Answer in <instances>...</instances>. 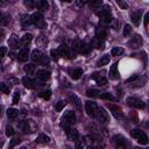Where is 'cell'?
Here are the masks:
<instances>
[{
    "label": "cell",
    "instance_id": "obj_1",
    "mask_svg": "<svg viewBox=\"0 0 149 149\" xmlns=\"http://www.w3.org/2000/svg\"><path fill=\"white\" fill-rule=\"evenodd\" d=\"M74 122H76V114H74V112H72V111H66V112L63 114L62 119H61V127L65 130V129L70 128Z\"/></svg>",
    "mask_w": 149,
    "mask_h": 149
},
{
    "label": "cell",
    "instance_id": "obj_2",
    "mask_svg": "<svg viewBox=\"0 0 149 149\" xmlns=\"http://www.w3.org/2000/svg\"><path fill=\"white\" fill-rule=\"evenodd\" d=\"M98 16L101 19V21L102 22H105V23H109V22H112L113 21V17H112V14H111V8H109V6H102L101 8H100V10L98 12Z\"/></svg>",
    "mask_w": 149,
    "mask_h": 149
},
{
    "label": "cell",
    "instance_id": "obj_3",
    "mask_svg": "<svg viewBox=\"0 0 149 149\" xmlns=\"http://www.w3.org/2000/svg\"><path fill=\"white\" fill-rule=\"evenodd\" d=\"M130 135L140 143V144H142V146H146L147 143H148V136L146 135V133L143 132V130H140V129H133L132 132H130Z\"/></svg>",
    "mask_w": 149,
    "mask_h": 149
},
{
    "label": "cell",
    "instance_id": "obj_4",
    "mask_svg": "<svg viewBox=\"0 0 149 149\" xmlns=\"http://www.w3.org/2000/svg\"><path fill=\"white\" fill-rule=\"evenodd\" d=\"M31 21H33V24H35V26H36L37 28H40V29H43V28H45V26H47L43 15H42L40 12H36V13H34V14L31 15Z\"/></svg>",
    "mask_w": 149,
    "mask_h": 149
},
{
    "label": "cell",
    "instance_id": "obj_5",
    "mask_svg": "<svg viewBox=\"0 0 149 149\" xmlns=\"http://www.w3.org/2000/svg\"><path fill=\"white\" fill-rule=\"evenodd\" d=\"M98 106L93 101H86L85 102V112L90 118H95L98 113Z\"/></svg>",
    "mask_w": 149,
    "mask_h": 149
},
{
    "label": "cell",
    "instance_id": "obj_6",
    "mask_svg": "<svg viewBox=\"0 0 149 149\" xmlns=\"http://www.w3.org/2000/svg\"><path fill=\"white\" fill-rule=\"evenodd\" d=\"M113 143L115 144V147L118 149H127L129 147V143L128 141L122 136V135H115L113 139H112Z\"/></svg>",
    "mask_w": 149,
    "mask_h": 149
},
{
    "label": "cell",
    "instance_id": "obj_7",
    "mask_svg": "<svg viewBox=\"0 0 149 149\" xmlns=\"http://www.w3.org/2000/svg\"><path fill=\"white\" fill-rule=\"evenodd\" d=\"M22 129L24 130V133H29L33 134L37 130V125L33 119H28L22 123Z\"/></svg>",
    "mask_w": 149,
    "mask_h": 149
},
{
    "label": "cell",
    "instance_id": "obj_8",
    "mask_svg": "<svg viewBox=\"0 0 149 149\" xmlns=\"http://www.w3.org/2000/svg\"><path fill=\"white\" fill-rule=\"evenodd\" d=\"M126 102H127V105H129L130 107H134V108H137V109H143V108L146 107V104H144L141 99L135 98V97H129V98H127Z\"/></svg>",
    "mask_w": 149,
    "mask_h": 149
},
{
    "label": "cell",
    "instance_id": "obj_9",
    "mask_svg": "<svg viewBox=\"0 0 149 149\" xmlns=\"http://www.w3.org/2000/svg\"><path fill=\"white\" fill-rule=\"evenodd\" d=\"M91 78H92V79H94V80H95V83H97L99 86H104V85H106V84H107V79H106V77H105V72H104V71L92 73Z\"/></svg>",
    "mask_w": 149,
    "mask_h": 149
},
{
    "label": "cell",
    "instance_id": "obj_10",
    "mask_svg": "<svg viewBox=\"0 0 149 149\" xmlns=\"http://www.w3.org/2000/svg\"><path fill=\"white\" fill-rule=\"evenodd\" d=\"M108 108H109L112 115H113L115 119L121 120V119L123 118V112H122L121 107H119L118 105H115V104H111V105H108Z\"/></svg>",
    "mask_w": 149,
    "mask_h": 149
},
{
    "label": "cell",
    "instance_id": "obj_11",
    "mask_svg": "<svg viewBox=\"0 0 149 149\" xmlns=\"http://www.w3.org/2000/svg\"><path fill=\"white\" fill-rule=\"evenodd\" d=\"M128 45L133 49H137L142 45V36L141 35H134V37L130 38V41L128 42Z\"/></svg>",
    "mask_w": 149,
    "mask_h": 149
},
{
    "label": "cell",
    "instance_id": "obj_12",
    "mask_svg": "<svg viewBox=\"0 0 149 149\" xmlns=\"http://www.w3.org/2000/svg\"><path fill=\"white\" fill-rule=\"evenodd\" d=\"M65 133H66V136H68V139L70 140V141H72V142H76V141H78V139H79V133H78V130L76 129V128H68V129H65Z\"/></svg>",
    "mask_w": 149,
    "mask_h": 149
},
{
    "label": "cell",
    "instance_id": "obj_13",
    "mask_svg": "<svg viewBox=\"0 0 149 149\" xmlns=\"http://www.w3.org/2000/svg\"><path fill=\"white\" fill-rule=\"evenodd\" d=\"M95 118L98 119V121H99L100 123L106 125V123L108 122V114H107V112L105 111V108H99Z\"/></svg>",
    "mask_w": 149,
    "mask_h": 149
},
{
    "label": "cell",
    "instance_id": "obj_14",
    "mask_svg": "<svg viewBox=\"0 0 149 149\" xmlns=\"http://www.w3.org/2000/svg\"><path fill=\"white\" fill-rule=\"evenodd\" d=\"M8 45L12 48V49H19L21 45H22V42H21V40H19V37L16 36V35H12L10 37H9V40H8Z\"/></svg>",
    "mask_w": 149,
    "mask_h": 149
},
{
    "label": "cell",
    "instance_id": "obj_15",
    "mask_svg": "<svg viewBox=\"0 0 149 149\" xmlns=\"http://www.w3.org/2000/svg\"><path fill=\"white\" fill-rule=\"evenodd\" d=\"M50 74H51L50 71L44 70V69L37 70V72H36V77H37V79L41 80V81H47V80H49V79H50Z\"/></svg>",
    "mask_w": 149,
    "mask_h": 149
},
{
    "label": "cell",
    "instance_id": "obj_16",
    "mask_svg": "<svg viewBox=\"0 0 149 149\" xmlns=\"http://www.w3.org/2000/svg\"><path fill=\"white\" fill-rule=\"evenodd\" d=\"M108 77H109V79H112V80H116V79H119V70H118V63H113L112 64V66H111V69H109V72H108Z\"/></svg>",
    "mask_w": 149,
    "mask_h": 149
},
{
    "label": "cell",
    "instance_id": "obj_17",
    "mask_svg": "<svg viewBox=\"0 0 149 149\" xmlns=\"http://www.w3.org/2000/svg\"><path fill=\"white\" fill-rule=\"evenodd\" d=\"M81 45V41L79 40H74L70 47V51H71V57H76L77 54H79V49Z\"/></svg>",
    "mask_w": 149,
    "mask_h": 149
},
{
    "label": "cell",
    "instance_id": "obj_18",
    "mask_svg": "<svg viewBox=\"0 0 149 149\" xmlns=\"http://www.w3.org/2000/svg\"><path fill=\"white\" fill-rule=\"evenodd\" d=\"M58 52H59V56L63 57V58H71V51H70V48L65 44H62L59 48H58Z\"/></svg>",
    "mask_w": 149,
    "mask_h": 149
},
{
    "label": "cell",
    "instance_id": "obj_19",
    "mask_svg": "<svg viewBox=\"0 0 149 149\" xmlns=\"http://www.w3.org/2000/svg\"><path fill=\"white\" fill-rule=\"evenodd\" d=\"M16 56H17V59H19V61H21V62H27L28 58L30 57V56H29V48H22V49L19 51V54H17Z\"/></svg>",
    "mask_w": 149,
    "mask_h": 149
},
{
    "label": "cell",
    "instance_id": "obj_20",
    "mask_svg": "<svg viewBox=\"0 0 149 149\" xmlns=\"http://www.w3.org/2000/svg\"><path fill=\"white\" fill-rule=\"evenodd\" d=\"M43 56H44V55H43V52H42L41 50H38V49H34V50L31 51L30 58H31L33 62H35V63H41Z\"/></svg>",
    "mask_w": 149,
    "mask_h": 149
},
{
    "label": "cell",
    "instance_id": "obj_21",
    "mask_svg": "<svg viewBox=\"0 0 149 149\" xmlns=\"http://www.w3.org/2000/svg\"><path fill=\"white\" fill-rule=\"evenodd\" d=\"M22 84L24 85V87L30 88V90H33V88L36 87V81L34 79H31L29 76H26V77L22 78Z\"/></svg>",
    "mask_w": 149,
    "mask_h": 149
},
{
    "label": "cell",
    "instance_id": "obj_22",
    "mask_svg": "<svg viewBox=\"0 0 149 149\" xmlns=\"http://www.w3.org/2000/svg\"><path fill=\"white\" fill-rule=\"evenodd\" d=\"M68 73H69V76H70L72 79L77 80V79H79V78L81 77V74H83V70L79 69V68H76V69H69Z\"/></svg>",
    "mask_w": 149,
    "mask_h": 149
},
{
    "label": "cell",
    "instance_id": "obj_23",
    "mask_svg": "<svg viewBox=\"0 0 149 149\" xmlns=\"http://www.w3.org/2000/svg\"><path fill=\"white\" fill-rule=\"evenodd\" d=\"M132 22L134 23V26H139L140 24V20L142 17V10L141 9H137V10H134L132 13Z\"/></svg>",
    "mask_w": 149,
    "mask_h": 149
},
{
    "label": "cell",
    "instance_id": "obj_24",
    "mask_svg": "<svg viewBox=\"0 0 149 149\" xmlns=\"http://www.w3.org/2000/svg\"><path fill=\"white\" fill-rule=\"evenodd\" d=\"M106 36H107V30H106V28H105V27H101V24H99V27L97 28L95 38H99V40L104 41Z\"/></svg>",
    "mask_w": 149,
    "mask_h": 149
},
{
    "label": "cell",
    "instance_id": "obj_25",
    "mask_svg": "<svg viewBox=\"0 0 149 149\" xmlns=\"http://www.w3.org/2000/svg\"><path fill=\"white\" fill-rule=\"evenodd\" d=\"M20 22H21V26H22L23 28H29V26L33 23V21H31V16H29L28 14H23V15L21 16Z\"/></svg>",
    "mask_w": 149,
    "mask_h": 149
},
{
    "label": "cell",
    "instance_id": "obj_26",
    "mask_svg": "<svg viewBox=\"0 0 149 149\" xmlns=\"http://www.w3.org/2000/svg\"><path fill=\"white\" fill-rule=\"evenodd\" d=\"M146 81H147V74H143V76L139 77V78H137V79L132 84V87H134V88L142 87V86L146 84Z\"/></svg>",
    "mask_w": 149,
    "mask_h": 149
},
{
    "label": "cell",
    "instance_id": "obj_27",
    "mask_svg": "<svg viewBox=\"0 0 149 149\" xmlns=\"http://www.w3.org/2000/svg\"><path fill=\"white\" fill-rule=\"evenodd\" d=\"M70 100H71V102L73 104V106H74L78 111H81V101H80V99L78 98V95L71 94V95H70Z\"/></svg>",
    "mask_w": 149,
    "mask_h": 149
},
{
    "label": "cell",
    "instance_id": "obj_28",
    "mask_svg": "<svg viewBox=\"0 0 149 149\" xmlns=\"http://www.w3.org/2000/svg\"><path fill=\"white\" fill-rule=\"evenodd\" d=\"M48 2L45 1V0H37V1H35V7L38 9V10H41V12H43V10H47L48 9Z\"/></svg>",
    "mask_w": 149,
    "mask_h": 149
},
{
    "label": "cell",
    "instance_id": "obj_29",
    "mask_svg": "<svg viewBox=\"0 0 149 149\" xmlns=\"http://www.w3.org/2000/svg\"><path fill=\"white\" fill-rule=\"evenodd\" d=\"M91 49H92V47H91L90 44H87V43H85V42H81V45H80V49H79V54H81V55H87V54H90Z\"/></svg>",
    "mask_w": 149,
    "mask_h": 149
},
{
    "label": "cell",
    "instance_id": "obj_30",
    "mask_svg": "<svg viewBox=\"0 0 149 149\" xmlns=\"http://www.w3.org/2000/svg\"><path fill=\"white\" fill-rule=\"evenodd\" d=\"M35 141H36L37 143H49V142H50V137H49L48 135L41 133V134L37 135V137H36Z\"/></svg>",
    "mask_w": 149,
    "mask_h": 149
},
{
    "label": "cell",
    "instance_id": "obj_31",
    "mask_svg": "<svg viewBox=\"0 0 149 149\" xmlns=\"http://www.w3.org/2000/svg\"><path fill=\"white\" fill-rule=\"evenodd\" d=\"M23 71H24L28 76L34 74V73H35V71H36V66H35L34 64H27V65H24Z\"/></svg>",
    "mask_w": 149,
    "mask_h": 149
},
{
    "label": "cell",
    "instance_id": "obj_32",
    "mask_svg": "<svg viewBox=\"0 0 149 149\" xmlns=\"http://www.w3.org/2000/svg\"><path fill=\"white\" fill-rule=\"evenodd\" d=\"M31 41H33V35H31L30 33H27V34H24V35L21 37V42H22L23 45L29 44Z\"/></svg>",
    "mask_w": 149,
    "mask_h": 149
},
{
    "label": "cell",
    "instance_id": "obj_33",
    "mask_svg": "<svg viewBox=\"0 0 149 149\" xmlns=\"http://www.w3.org/2000/svg\"><path fill=\"white\" fill-rule=\"evenodd\" d=\"M109 61H111V57H109V55H104L99 61H98V63H97V65L98 66H104V65H106V64H108L109 63Z\"/></svg>",
    "mask_w": 149,
    "mask_h": 149
},
{
    "label": "cell",
    "instance_id": "obj_34",
    "mask_svg": "<svg viewBox=\"0 0 149 149\" xmlns=\"http://www.w3.org/2000/svg\"><path fill=\"white\" fill-rule=\"evenodd\" d=\"M47 42H48V38H47L44 35H40V36H37V37H36V44H37V45H40V47L45 45V44H47Z\"/></svg>",
    "mask_w": 149,
    "mask_h": 149
},
{
    "label": "cell",
    "instance_id": "obj_35",
    "mask_svg": "<svg viewBox=\"0 0 149 149\" xmlns=\"http://www.w3.org/2000/svg\"><path fill=\"white\" fill-rule=\"evenodd\" d=\"M100 93H101V92H99L98 90H93V88H90V90L86 91V95L90 97V98H97V97L99 98Z\"/></svg>",
    "mask_w": 149,
    "mask_h": 149
},
{
    "label": "cell",
    "instance_id": "obj_36",
    "mask_svg": "<svg viewBox=\"0 0 149 149\" xmlns=\"http://www.w3.org/2000/svg\"><path fill=\"white\" fill-rule=\"evenodd\" d=\"M17 114H19V111L15 109V108H8V109H7V116H8L10 120L15 119V118L17 116Z\"/></svg>",
    "mask_w": 149,
    "mask_h": 149
},
{
    "label": "cell",
    "instance_id": "obj_37",
    "mask_svg": "<svg viewBox=\"0 0 149 149\" xmlns=\"http://www.w3.org/2000/svg\"><path fill=\"white\" fill-rule=\"evenodd\" d=\"M92 45L93 47H95L97 49H104L105 47V43H104V41H101V40H99V38H94L93 40V42H92Z\"/></svg>",
    "mask_w": 149,
    "mask_h": 149
},
{
    "label": "cell",
    "instance_id": "obj_38",
    "mask_svg": "<svg viewBox=\"0 0 149 149\" xmlns=\"http://www.w3.org/2000/svg\"><path fill=\"white\" fill-rule=\"evenodd\" d=\"M10 22V15L9 14H1V24L2 26H7Z\"/></svg>",
    "mask_w": 149,
    "mask_h": 149
},
{
    "label": "cell",
    "instance_id": "obj_39",
    "mask_svg": "<svg viewBox=\"0 0 149 149\" xmlns=\"http://www.w3.org/2000/svg\"><path fill=\"white\" fill-rule=\"evenodd\" d=\"M65 105H66V102H65L64 100H58V101L55 104V109H56V112H61V111L65 107Z\"/></svg>",
    "mask_w": 149,
    "mask_h": 149
},
{
    "label": "cell",
    "instance_id": "obj_40",
    "mask_svg": "<svg viewBox=\"0 0 149 149\" xmlns=\"http://www.w3.org/2000/svg\"><path fill=\"white\" fill-rule=\"evenodd\" d=\"M122 52H123V49H122L121 47H114V48L111 50V55H112V56H120Z\"/></svg>",
    "mask_w": 149,
    "mask_h": 149
},
{
    "label": "cell",
    "instance_id": "obj_41",
    "mask_svg": "<svg viewBox=\"0 0 149 149\" xmlns=\"http://www.w3.org/2000/svg\"><path fill=\"white\" fill-rule=\"evenodd\" d=\"M38 97L43 98L44 100H49V99H50V97H51V91H50V90H45V91H43V92L38 93Z\"/></svg>",
    "mask_w": 149,
    "mask_h": 149
},
{
    "label": "cell",
    "instance_id": "obj_42",
    "mask_svg": "<svg viewBox=\"0 0 149 149\" xmlns=\"http://www.w3.org/2000/svg\"><path fill=\"white\" fill-rule=\"evenodd\" d=\"M100 99H107V100H115V98L112 95V93H107V92H101L99 95Z\"/></svg>",
    "mask_w": 149,
    "mask_h": 149
},
{
    "label": "cell",
    "instance_id": "obj_43",
    "mask_svg": "<svg viewBox=\"0 0 149 149\" xmlns=\"http://www.w3.org/2000/svg\"><path fill=\"white\" fill-rule=\"evenodd\" d=\"M90 6L94 9H100L104 5H102V1H91L90 2Z\"/></svg>",
    "mask_w": 149,
    "mask_h": 149
},
{
    "label": "cell",
    "instance_id": "obj_44",
    "mask_svg": "<svg viewBox=\"0 0 149 149\" xmlns=\"http://www.w3.org/2000/svg\"><path fill=\"white\" fill-rule=\"evenodd\" d=\"M130 34H132V27H130L129 24H126L125 28H123L122 35H123L125 37H128V36H130Z\"/></svg>",
    "mask_w": 149,
    "mask_h": 149
},
{
    "label": "cell",
    "instance_id": "obj_45",
    "mask_svg": "<svg viewBox=\"0 0 149 149\" xmlns=\"http://www.w3.org/2000/svg\"><path fill=\"white\" fill-rule=\"evenodd\" d=\"M116 3H118V6H119L121 9H128V3H127L126 1H123V0H118Z\"/></svg>",
    "mask_w": 149,
    "mask_h": 149
},
{
    "label": "cell",
    "instance_id": "obj_46",
    "mask_svg": "<svg viewBox=\"0 0 149 149\" xmlns=\"http://www.w3.org/2000/svg\"><path fill=\"white\" fill-rule=\"evenodd\" d=\"M50 56H51V58H52L54 61H57V59L59 58V52H58V50L52 49V50L50 51Z\"/></svg>",
    "mask_w": 149,
    "mask_h": 149
},
{
    "label": "cell",
    "instance_id": "obj_47",
    "mask_svg": "<svg viewBox=\"0 0 149 149\" xmlns=\"http://www.w3.org/2000/svg\"><path fill=\"white\" fill-rule=\"evenodd\" d=\"M14 133H15V132H14V129H13L12 126H7V127H6V136H7V137L13 136Z\"/></svg>",
    "mask_w": 149,
    "mask_h": 149
},
{
    "label": "cell",
    "instance_id": "obj_48",
    "mask_svg": "<svg viewBox=\"0 0 149 149\" xmlns=\"http://www.w3.org/2000/svg\"><path fill=\"white\" fill-rule=\"evenodd\" d=\"M23 5H24V6H26L28 9H33V8L35 7V2H34L33 0H28V1L26 0V1L23 2Z\"/></svg>",
    "mask_w": 149,
    "mask_h": 149
},
{
    "label": "cell",
    "instance_id": "obj_49",
    "mask_svg": "<svg viewBox=\"0 0 149 149\" xmlns=\"http://www.w3.org/2000/svg\"><path fill=\"white\" fill-rule=\"evenodd\" d=\"M0 88H1V91H2L3 93H9V91H10V87L7 86L5 83H1V84H0Z\"/></svg>",
    "mask_w": 149,
    "mask_h": 149
},
{
    "label": "cell",
    "instance_id": "obj_50",
    "mask_svg": "<svg viewBox=\"0 0 149 149\" xmlns=\"http://www.w3.org/2000/svg\"><path fill=\"white\" fill-rule=\"evenodd\" d=\"M17 143H20V139H13V140L10 141L9 146H8V149H13Z\"/></svg>",
    "mask_w": 149,
    "mask_h": 149
},
{
    "label": "cell",
    "instance_id": "obj_51",
    "mask_svg": "<svg viewBox=\"0 0 149 149\" xmlns=\"http://www.w3.org/2000/svg\"><path fill=\"white\" fill-rule=\"evenodd\" d=\"M139 77H140L139 74H134V76L129 77L128 79H126V84H129V83H130V84H133V83H134V81H135V80H136Z\"/></svg>",
    "mask_w": 149,
    "mask_h": 149
},
{
    "label": "cell",
    "instance_id": "obj_52",
    "mask_svg": "<svg viewBox=\"0 0 149 149\" xmlns=\"http://www.w3.org/2000/svg\"><path fill=\"white\" fill-rule=\"evenodd\" d=\"M19 100H20V92L16 91V92L14 93V97H13V104H17Z\"/></svg>",
    "mask_w": 149,
    "mask_h": 149
},
{
    "label": "cell",
    "instance_id": "obj_53",
    "mask_svg": "<svg viewBox=\"0 0 149 149\" xmlns=\"http://www.w3.org/2000/svg\"><path fill=\"white\" fill-rule=\"evenodd\" d=\"M49 62H50V59H49V57L48 56H43V58H42V61H41V63L40 64H42V65H48L49 64Z\"/></svg>",
    "mask_w": 149,
    "mask_h": 149
},
{
    "label": "cell",
    "instance_id": "obj_54",
    "mask_svg": "<svg viewBox=\"0 0 149 149\" xmlns=\"http://www.w3.org/2000/svg\"><path fill=\"white\" fill-rule=\"evenodd\" d=\"M8 81H9V83H12L13 85L19 84V79H16V78H9V79H8Z\"/></svg>",
    "mask_w": 149,
    "mask_h": 149
},
{
    "label": "cell",
    "instance_id": "obj_55",
    "mask_svg": "<svg viewBox=\"0 0 149 149\" xmlns=\"http://www.w3.org/2000/svg\"><path fill=\"white\" fill-rule=\"evenodd\" d=\"M143 22H144V24H146V26L148 24V22H149V12L144 15V20H143Z\"/></svg>",
    "mask_w": 149,
    "mask_h": 149
},
{
    "label": "cell",
    "instance_id": "obj_56",
    "mask_svg": "<svg viewBox=\"0 0 149 149\" xmlns=\"http://www.w3.org/2000/svg\"><path fill=\"white\" fill-rule=\"evenodd\" d=\"M6 52H7V48L6 47H1V57H5Z\"/></svg>",
    "mask_w": 149,
    "mask_h": 149
},
{
    "label": "cell",
    "instance_id": "obj_57",
    "mask_svg": "<svg viewBox=\"0 0 149 149\" xmlns=\"http://www.w3.org/2000/svg\"><path fill=\"white\" fill-rule=\"evenodd\" d=\"M76 3H77L78 6H83V5L85 3V2H79V1H76Z\"/></svg>",
    "mask_w": 149,
    "mask_h": 149
},
{
    "label": "cell",
    "instance_id": "obj_58",
    "mask_svg": "<svg viewBox=\"0 0 149 149\" xmlns=\"http://www.w3.org/2000/svg\"><path fill=\"white\" fill-rule=\"evenodd\" d=\"M146 126H147V127H149V122H147V123H146Z\"/></svg>",
    "mask_w": 149,
    "mask_h": 149
},
{
    "label": "cell",
    "instance_id": "obj_59",
    "mask_svg": "<svg viewBox=\"0 0 149 149\" xmlns=\"http://www.w3.org/2000/svg\"><path fill=\"white\" fill-rule=\"evenodd\" d=\"M135 149H141V148H135ZM143 149H149V148H143Z\"/></svg>",
    "mask_w": 149,
    "mask_h": 149
},
{
    "label": "cell",
    "instance_id": "obj_60",
    "mask_svg": "<svg viewBox=\"0 0 149 149\" xmlns=\"http://www.w3.org/2000/svg\"><path fill=\"white\" fill-rule=\"evenodd\" d=\"M76 149H81V148H80V147H77V148H76Z\"/></svg>",
    "mask_w": 149,
    "mask_h": 149
},
{
    "label": "cell",
    "instance_id": "obj_61",
    "mask_svg": "<svg viewBox=\"0 0 149 149\" xmlns=\"http://www.w3.org/2000/svg\"><path fill=\"white\" fill-rule=\"evenodd\" d=\"M88 149H90V148H88Z\"/></svg>",
    "mask_w": 149,
    "mask_h": 149
}]
</instances>
